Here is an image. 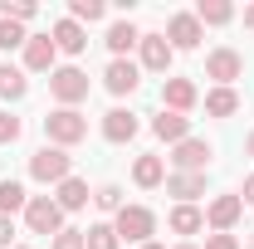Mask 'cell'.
<instances>
[{
    "instance_id": "4316f807",
    "label": "cell",
    "mask_w": 254,
    "mask_h": 249,
    "mask_svg": "<svg viewBox=\"0 0 254 249\" xmlns=\"http://www.w3.org/2000/svg\"><path fill=\"white\" fill-rule=\"evenodd\" d=\"M83 245L88 249H118V230L113 225H88L83 230Z\"/></svg>"
},
{
    "instance_id": "277c9868",
    "label": "cell",
    "mask_w": 254,
    "mask_h": 249,
    "mask_svg": "<svg viewBox=\"0 0 254 249\" xmlns=\"http://www.w3.org/2000/svg\"><path fill=\"white\" fill-rule=\"evenodd\" d=\"M113 230H118V240H127V245H147L157 235V215L147 205H123L118 220H113Z\"/></svg>"
},
{
    "instance_id": "f1b7e54d",
    "label": "cell",
    "mask_w": 254,
    "mask_h": 249,
    "mask_svg": "<svg viewBox=\"0 0 254 249\" xmlns=\"http://www.w3.org/2000/svg\"><path fill=\"white\" fill-rule=\"evenodd\" d=\"M93 205H98V210H108V215H118V210H123V186H113V181L98 186L93 190Z\"/></svg>"
},
{
    "instance_id": "30bf717a",
    "label": "cell",
    "mask_w": 254,
    "mask_h": 249,
    "mask_svg": "<svg viewBox=\"0 0 254 249\" xmlns=\"http://www.w3.org/2000/svg\"><path fill=\"white\" fill-rule=\"evenodd\" d=\"M195 103H200V88H195L190 78H166V83H161V108H166V113H181V118H186Z\"/></svg>"
},
{
    "instance_id": "ffe728a7",
    "label": "cell",
    "mask_w": 254,
    "mask_h": 249,
    "mask_svg": "<svg viewBox=\"0 0 254 249\" xmlns=\"http://www.w3.org/2000/svg\"><path fill=\"white\" fill-rule=\"evenodd\" d=\"M132 181L142 190H157L161 181H166V161H161V156H137V161H132Z\"/></svg>"
},
{
    "instance_id": "1f68e13d",
    "label": "cell",
    "mask_w": 254,
    "mask_h": 249,
    "mask_svg": "<svg viewBox=\"0 0 254 249\" xmlns=\"http://www.w3.org/2000/svg\"><path fill=\"white\" fill-rule=\"evenodd\" d=\"M49 249H88V245H83V230H59Z\"/></svg>"
},
{
    "instance_id": "7c38bea8",
    "label": "cell",
    "mask_w": 254,
    "mask_h": 249,
    "mask_svg": "<svg viewBox=\"0 0 254 249\" xmlns=\"http://www.w3.org/2000/svg\"><path fill=\"white\" fill-rule=\"evenodd\" d=\"M59 49H54V39H49V34H30V39H25V68H30V73H54V68H59Z\"/></svg>"
},
{
    "instance_id": "e575fe53",
    "label": "cell",
    "mask_w": 254,
    "mask_h": 249,
    "mask_svg": "<svg viewBox=\"0 0 254 249\" xmlns=\"http://www.w3.org/2000/svg\"><path fill=\"white\" fill-rule=\"evenodd\" d=\"M240 200H245V205H254V171L245 176V190H240Z\"/></svg>"
},
{
    "instance_id": "e0dca14e",
    "label": "cell",
    "mask_w": 254,
    "mask_h": 249,
    "mask_svg": "<svg viewBox=\"0 0 254 249\" xmlns=\"http://www.w3.org/2000/svg\"><path fill=\"white\" fill-rule=\"evenodd\" d=\"M152 132H157L161 142H171V147H181V142L190 137V118H181V113H166V108H161L157 118H152Z\"/></svg>"
},
{
    "instance_id": "2e32d148",
    "label": "cell",
    "mask_w": 254,
    "mask_h": 249,
    "mask_svg": "<svg viewBox=\"0 0 254 249\" xmlns=\"http://www.w3.org/2000/svg\"><path fill=\"white\" fill-rule=\"evenodd\" d=\"M137 127H142V123H137V113H127V108H113V113L103 118V137L123 147V142H132V137H137Z\"/></svg>"
},
{
    "instance_id": "74e56055",
    "label": "cell",
    "mask_w": 254,
    "mask_h": 249,
    "mask_svg": "<svg viewBox=\"0 0 254 249\" xmlns=\"http://www.w3.org/2000/svg\"><path fill=\"white\" fill-rule=\"evenodd\" d=\"M142 249H161V245H157V240H147V245H142Z\"/></svg>"
},
{
    "instance_id": "5bb4252c",
    "label": "cell",
    "mask_w": 254,
    "mask_h": 249,
    "mask_svg": "<svg viewBox=\"0 0 254 249\" xmlns=\"http://www.w3.org/2000/svg\"><path fill=\"white\" fill-rule=\"evenodd\" d=\"M49 39H54L59 54H83V49H88V30H83L78 20H59V25L49 30Z\"/></svg>"
},
{
    "instance_id": "4fadbf2b",
    "label": "cell",
    "mask_w": 254,
    "mask_h": 249,
    "mask_svg": "<svg viewBox=\"0 0 254 249\" xmlns=\"http://www.w3.org/2000/svg\"><path fill=\"white\" fill-rule=\"evenodd\" d=\"M142 68L147 73H171V59H176V49L166 44V34H142Z\"/></svg>"
},
{
    "instance_id": "d6986e66",
    "label": "cell",
    "mask_w": 254,
    "mask_h": 249,
    "mask_svg": "<svg viewBox=\"0 0 254 249\" xmlns=\"http://www.w3.org/2000/svg\"><path fill=\"white\" fill-rule=\"evenodd\" d=\"M93 200V190H88V181H78V176H68V181H59V195H54V205H59L64 215L68 210H83Z\"/></svg>"
},
{
    "instance_id": "9a60e30c",
    "label": "cell",
    "mask_w": 254,
    "mask_h": 249,
    "mask_svg": "<svg viewBox=\"0 0 254 249\" xmlns=\"http://www.w3.org/2000/svg\"><path fill=\"white\" fill-rule=\"evenodd\" d=\"M166 195H176V205H195V195H205V171H176L166 176Z\"/></svg>"
},
{
    "instance_id": "60d3db41",
    "label": "cell",
    "mask_w": 254,
    "mask_h": 249,
    "mask_svg": "<svg viewBox=\"0 0 254 249\" xmlns=\"http://www.w3.org/2000/svg\"><path fill=\"white\" fill-rule=\"evenodd\" d=\"M245 249H254V240H250V245H245Z\"/></svg>"
},
{
    "instance_id": "8d00e7d4",
    "label": "cell",
    "mask_w": 254,
    "mask_h": 249,
    "mask_svg": "<svg viewBox=\"0 0 254 249\" xmlns=\"http://www.w3.org/2000/svg\"><path fill=\"white\" fill-rule=\"evenodd\" d=\"M245 156H254V132H250V137H245Z\"/></svg>"
},
{
    "instance_id": "4dcf8cb0",
    "label": "cell",
    "mask_w": 254,
    "mask_h": 249,
    "mask_svg": "<svg viewBox=\"0 0 254 249\" xmlns=\"http://www.w3.org/2000/svg\"><path fill=\"white\" fill-rule=\"evenodd\" d=\"M20 132H25V123H20V118H15V113L5 108V113H0V147H10V142H20Z\"/></svg>"
},
{
    "instance_id": "52a82bcc",
    "label": "cell",
    "mask_w": 254,
    "mask_h": 249,
    "mask_svg": "<svg viewBox=\"0 0 254 249\" xmlns=\"http://www.w3.org/2000/svg\"><path fill=\"white\" fill-rule=\"evenodd\" d=\"M103 88H108L113 98L137 93V88H142V63H132V59H113V63H108V73H103Z\"/></svg>"
},
{
    "instance_id": "ba28073f",
    "label": "cell",
    "mask_w": 254,
    "mask_h": 249,
    "mask_svg": "<svg viewBox=\"0 0 254 249\" xmlns=\"http://www.w3.org/2000/svg\"><path fill=\"white\" fill-rule=\"evenodd\" d=\"M240 215H245V200H240V195H215V200L205 205V225H210L215 235H230V230L240 225Z\"/></svg>"
},
{
    "instance_id": "603a6c76",
    "label": "cell",
    "mask_w": 254,
    "mask_h": 249,
    "mask_svg": "<svg viewBox=\"0 0 254 249\" xmlns=\"http://www.w3.org/2000/svg\"><path fill=\"white\" fill-rule=\"evenodd\" d=\"M205 113H210V118H235V113H240V93H235V88H210V93H205Z\"/></svg>"
},
{
    "instance_id": "d4e9b609",
    "label": "cell",
    "mask_w": 254,
    "mask_h": 249,
    "mask_svg": "<svg viewBox=\"0 0 254 249\" xmlns=\"http://www.w3.org/2000/svg\"><path fill=\"white\" fill-rule=\"evenodd\" d=\"M25 205H30V195H25V186L5 176V181H0V215H15V210H25Z\"/></svg>"
},
{
    "instance_id": "3957f363",
    "label": "cell",
    "mask_w": 254,
    "mask_h": 249,
    "mask_svg": "<svg viewBox=\"0 0 254 249\" xmlns=\"http://www.w3.org/2000/svg\"><path fill=\"white\" fill-rule=\"evenodd\" d=\"M30 176L39 186H59V181L73 176V156L64 152V147H39V152L30 156Z\"/></svg>"
},
{
    "instance_id": "f35d334b",
    "label": "cell",
    "mask_w": 254,
    "mask_h": 249,
    "mask_svg": "<svg viewBox=\"0 0 254 249\" xmlns=\"http://www.w3.org/2000/svg\"><path fill=\"white\" fill-rule=\"evenodd\" d=\"M176 249H195V245H176Z\"/></svg>"
},
{
    "instance_id": "484cf974",
    "label": "cell",
    "mask_w": 254,
    "mask_h": 249,
    "mask_svg": "<svg viewBox=\"0 0 254 249\" xmlns=\"http://www.w3.org/2000/svg\"><path fill=\"white\" fill-rule=\"evenodd\" d=\"M103 15H108L103 0H73V5H68V20H78V25H93V20H103Z\"/></svg>"
},
{
    "instance_id": "44dd1931",
    "label": "cell",
    "mask_w": 254,
    "mask_h": 249,
    "mask_svg": "<svg viewBox=\"0 0 254 249\" xmlns=\"http://www.w3.org/2000/svg\"><path fill=\"white\" fill-rule=\"evenodd\" d=\"M166 225H171L176 235H200V230H205V210H195V205H171Z\"/></svg>"
},
{
    "instance_id": "ab89813d",
    "label": "cell",
    "mask_w": 254,
    "mask_h": 249,
    "mask_svg": "<svg viewBox=\"0 0 254 249\" xmlns=\"http://www.w3.org/2000/svg\"><path fill=\"white\" fill-rule=\"evenodd\" d=\"M15 249H30V245H15Z\"/></svg>"
},
{
    "instance_id": "ac0fdd59",
    "label": "cell",
    "mask_w": 254,
    "mask_h": 249,
    "mask_svg": "<svg viewBox=\"0 0 254 249\" xmlns=\"http://www.w3.org/2000/svg\"><path fill=\"white\" fill-rule=\"evenodd\" d=\"M142 44V30L132 25V20H113L108 25V49H113V59H127V49H137Z\"/></svg>"
},
{
    "instance_id": "6da1fadb",
    "label": "cell",
    "mask_w": 254,
    "mask_h": 249,
    "mask_svg": "<svg viewBox=\"0 0 254 249\" xmlns=\"http://www.w3.org/2000/svg\"><path fill=\"white\" fill-rule=\"evenodd\" d=\"M44 137H49V147H78L83 137H88V118L78 113V108H54L49 118H44Z\"/></svg>"
},
{
    "instance_id": "7402d4cb",
    "label": "cell",
    "mask_w": 254,
    "mask_h": 249,
    "mask_svg": "<svg viewBox=\"0 0 254 249\" xmlns=\"http://www.w3.org/2000/svg\"><path fill=\"white\" fill-rule=\"evenodd\" d=\"M190 15L200 20V30H205V25H230V20H235V5H230V0H200Z\"/></svg>"
},
{
    "instance_id": "d6a6232c",
    "label": "cell",
    "mask_w": 254,
    "mask_h": 249,
    "mask_svg": "<svg viewBox=\"0 0 254 249\" xmlns=\"http://www.w3.org/2000/svg\"><path fill=\"white\" fill-rule=\"evenodd\" d=\"M205 249H240L235 235H205Z\"/></svg>"
},
{
    "instance_id": "7a4b0ae2",
    "label": "cell",
    "mask_w": 254,
    "mask_h": 249,
    "mask_svg": "<svg viewBox=\"0 0 254 249\" xmlns=\"http://www.w3.org/2000/svg\"><path fill=\"white\" fill-rule=\"evenodd\" d=\"M49 93L59 108H78L83 98H88V73L78 68V63H59L54 73H49Z\"/></svg>"
},
{
    "instance_id": "836d02e7",
    "label": "cell",
    "mask_w": 254,
    "mask_h": 249,
    "mask_svg": "<svg viewBox=\"0 0 254 249\" xmlns=\"http://www.w3.org/2000/svg\"><path fill=\"white\" fill-rule=\"evenodd\" d=\"M10 240H15V220L0 215V249H10Z\"/></svg>"
},
{
    "instance_id": "83f0119b",
    "label": "cell",
    "mask_w": 254,
    "mask_h": 249,
    "mask_svg": "<svg viewBox=\"0 0 254 249\" xmlns=\"http://www.w3.org/2000/svg\"><path fill=\"white\" fill-rule=\"evenodd\" d=\"M34 15H39V5H30V0H0V20L25 25V20H34Z\"/></svg>"
},
{
    "instance_id": "5b68a950",
    "label": "cell",
    "mask_w": 254,
    "mask_h": 249,
    "mask_svg": "<svg viewBox=\"0 0 254 249\" xmlns=\"http://www.w3.org/2000/svg\"><path fill=\"white\" fill-rule=\"evenodd\" d=\"M240 73H245V54H240V49L220 44V49L205 54V78H215V88H235Z\"/></svg>"
},
{
    "instance_id": "cb8c5ba5",
    "label": "cell",
    "mask_w": 254,
    "mask_h": 249,
    "mask_svg": "<svg viewBox=\"0 0 254 249\" xmlns=\"http://www.w3.org/2000/svg\"><path fill=\"white\" fill-rule=\"evenodd\" d=\"M25 93H30V78H25L20 68H10V63H0V98H5V103H20Z\"/></svg>"
},
{
    "instance_id": "8fae6325",
    "label": "cell",
    "mask_w": 254,
    "mask_h": 249,
    "mask_svg": "<svg viewBox=\"0 0 254 249\" xmlns=\"http://www.w3.org/2000/svg\"><path fill=\"white\" fill-rule=\"evenodd\" d=\"M200 39H205V30H200V20H195L190 10H181V15L166 20V44H171V49H195Z\"/></svg>"
},
{
    "instance_id": "d590c367",
    "label": "cell",
    "mask_w": 254,
    "mask_h": 249,
    "mask_svg": "<svg viewBox=\"0 0 254 249\" xmlns=\"http://www.w3.org/2000/svg\"><path fill=\"white\" fill-rule=\"evenodd\" d=\"M245 30H254V5H250V10H245Z\"/></svg>"
},
{
    "instance_id": "f546056e",
    "label": "cell",
    "mask_w": 254,
    "mask_h": 249,
    "mask_svg": "<svg viewBox=\"0 0 254 249\" xmlns=\"http://www.w3.org/2000/svg\"><path fill=\"white\" fill-rule=\"evenodd\" d=\"M25 39H30V34L20 30L15 20H0V49H25Z\"/></svg>"
},
{
    "instance_id": "8992f818",
    "label": "cell",
    "mask_w": 254,
    "mask_h": 249,
    "mask_svg": "<svg viewBox=\"0 0 254 249\" xmlns=\"http://www.w3.org/2000/svg\"><path fill=\"white\" fill-rule=\"evenodd\" d=\"M25 225H30V235H59L64 230V210L54 205V195H30Z\"/></svg>"
},
{
    "instance_id": "9c48e42d",
    "label": "cell",
    "mask_w": 254,
    "mask_h": 249,
    "mask_svg": "<svg viewBox=\"0 0 254 249\" xmlns=\"http://www.w3.org/2000/svg\"><path fill=\"white\" fill-rule=\"evenodd\" d=\"M210 156H215V147H210L205 137H186V142L171 152V166H176V171H195V176H200V171L210 166Z\"/></svg>"
}]
</instances>
